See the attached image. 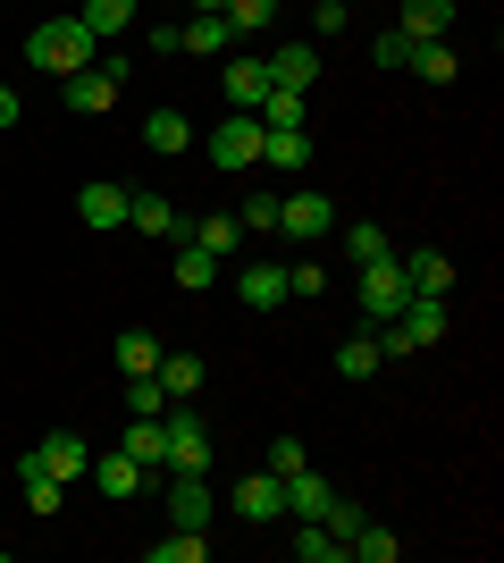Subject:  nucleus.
Instances as JSON below:
<instances>
[{"instance_id": "1", "label": "nucleus", "mask_w": 504, "mask_h": 563, "mask_svg": "<svg viewBox=\"0 0 504 563\" xmlns=\"http://www.w3.org/2000/svg\"><path fill=\"white\" fill-rule=\"evenodd\" d=\"M25 59L51 68V76H76V68H93V59H101V43L85 34V18H43L34 34H25Z\"/></svg>"}, {"instance_id": "2", "label": "nucleus", "mask_w": 504, "mask_h": 563, "mask_svg": "<svg viewBox=\"0 0 504 563\" xmlns=\"http://www.w3.org/2000/svg\"><path fill=\"white\" fill-rule=\"evenodd\" d=\"M160 429H168V471H211V463H219L211 421H202L193 404H168V412H160Z\"/></svg>"}, {"instance_id": "3", "label": "nucleus", "mask_w": 504, "mask_h": 563, "mask_svg": "<svg viewBox=\"0 0 504 563\" xmlns=\"http://www.w3.org/2000/svg\"><path fill=\"white\" fill-rule=\"evenodd\" d=\"M126 68H135V59H93V68H76V76H59V101H68L76 118H101V110H110V101H119Z\"/></svg>"}, {"instance_id": "4", "label": "nucleus", "mask_w": 504, "mask_h": 563, "mask_svg": "<svg viewBox=\"0 0 504 563\" xmlns=\"http://www.w3.org/2000/svg\"><path fill=\"white\" fill-rule=\"evenodd\" d=\"M404 303H412L404 261H395V253H387V261H370V269H361V320H370V329H387V320H395Z\"/></svg>"}, {"instance_id": "5", "label": "nucleus", "mask_w": 504, "mask_h": 563, "mask_svg": "<svg viewBox=\"0 0 504 563\" xmlns=\"http://www.w3.org/2000/svg\"><path fill=\"white\" fill-rule=\"evenodd\" d=\"M336 228V202L320 186H294V194H278V235L287 244H320V235Z\"/></svg>"}, {"instance_id": "6", "label": "nucleus", "mask_w": 504, "mask_h": 563, "mask_svg": "<svg viewBox=\"0 0 504 563\" xmlns=\"http://www.w3.org/2000/svg\"><path fill=\"white\" fill-rule=\"evenodd\" d=\"M211 168H261V118H253V110H227V118H219Z\"/></svg>"}, {"instance_id": "7", "label": "nucleus", "mask_w": 504, "mask_h": 563, "mask_svg": "<svg viewBox=\"0 0 504 563\" xmlns=\"http://www.w3.org/2000/svg\"><path fill=\"white\" fill-rule=\"evenodd\" d=\"M25 463L51 471V479H85V471H93V454H85V429H51V438L25 454Z\"/></svg>"}, {"instance_id": "8", "label": "nucleus", "mask_w": 504, "mask_h": 563, "mask_svg": "<svg viewBox=\"0 0 504 563\" xmlns=\"http://www.w3.org/2000/svg\"><path fill=\"white\" fill-rule=\"evenodd\" d=\"M236 521H287V479L278 471H253V479H236Z\"/></svg>"}, {"instance_id": "9", "label": "nucleus", "mask_w": 504, "mask_h": 563, "mask_svg": "<svg viewBox=\"0 0 504 563\" xmlns=\"http://www.w3.org/2000/svg\"><path fill=\"white\" fill-rule=\"evenodd\" d=\"M168 521L177 530H211V471H177L168 479Z\"/></svg>"}, {"instance_id": "10", "label": "nucleus", "mask_w": 504, "mask_h": 563, "mask_svg": "<svg viewBox=\"0 0 504 563\" xmlns=\"http://www.w3.org/2000/svg\"><path fill=\"white\" fill-rule=\"evenodd\" d=\"M177 43L202 51V59H227V51H236V25H227V9H193V18L177 25Z\"/></svg>"}, {"instance_id": "11", "label": "nucleus", "mask_w": 504, "mask_h": 563, "mask_svg": "<svg viewBox=\"0 0 504 563\" xmlns=\"http://www.w3.org/2000/svg\"><path fill=\"white\" fill-rule=\"evenodd\" d=\"M312 76H320V43H287V51H269V85H287V93H312Z\"/></svg>"}, {"instance_id": "12", "label": "nucleus", "mask_w": 504, "mask_h": 563, "mask_svg": "<svg viewBox=\"0 0 504 563\" xmlns=\"http://www.w3.org/2000/svg\"><path fill=\"white\" fill-rule=\"evenodd\" d=\"M126 454L144 471H168V429H160V412H126Z\"/></svg>"}, {"instance_id": "13", "label": "nucleus", "mask_w": 504, "mask_h": 563, "mask_svg": "<svg viewBox=\"0 0 504 563\" xmlns=\"http://www.w3.org/2000/svg\"><path fill=\"white\" fill-rule=\"evenodd\" d=\"M236 295H244V311H278V303H287V261H261V269H244Z\"/></svg>"}, {"instance_id": "14", "label": "nucleus", "mask_w": 504, "mask_h": 563, "mask_svg": "<svg viewBox=\"0 0 504 563\" xmlns=\"http://www.w3.org/2000/svg\"><path fill=\"white\" fill-rule=\"evenodd\" d=\"M76 211H85V228H126V186H110V177H93V186L76 194Z\"/></svg>"}, {"instance_id": "15", "label": "nucleus", "mask_w": 504, "mask_h": 563, "mask_svg": "<svg viewBox=\"0 0 504 563\" xmlns=\"http://www.w3.org/2000/svg\"><path fill=\"white\" fill-rule=\"evenodd\" d=\"M126 228L135 235H186V219L168 211V194H126Z\"/></svg>"}, {"instance_id": "16", "label": "nucleus", "mask_w": 504, "mask_h": 563, "mask_svg": "<svg viewBox=\"0 0 504 563\" xmlns=\"http://www.w3.org/2000/svg\"><path fill=\"white\" fill-rule=\"evenodd\" d=\"M328 505H336V488H328V479H320L312 463H303V471H294V479H287V514H294V521H320V514H328Z\"/></svg>"}, {"instance_id": "17", "label": "nucleus", "mask_w": 504, "mask_h": 563, "mask_svg": "<svg viewBox=\"0 0 504 563\" xmlns=\"http://www.w3.org/2000/svg\"><path fill=\"white\" fill-rule=\"evenodd\" d=\"M446 25H455V0H404V25H395V34H404V43H437Z\"/></svg>"}, {"instance_id": "18", "label": "nucleus", "mask_w": 504, "mask_h": 563, "mask_svg": "<svg viewBox=\"0 0 504 563\" xmlns=\"http://www.w3.org/2000/svg\"><path fill=\"white\" fill-rule=\"evenodd\" d=\"M93 488L101 496H119V505H126V496H135V488H144V463H135V454H101V463H93Z\"/></svg>"}, {"instance_id": "19", "label": "nucleus", "mask_w": 504, "mask_h": 563, "mask_svg": "<svg viewBox=\"0 0 504 563\" xmlns=\"http://www.w3.org/2000/svg\"><path fill=\"white\" fill-rule=\"evenodd\" d=\"M76 18H85V34H93V43H119L126 25H135V0H85Z\"/></svg>"}, {"instance_id": "20", "label": "nucleus", "mask_w": 504, "mask_h": 563, "mask_svg": "<svg viewBox=\"0 0 504 563\" xmlns=\"http://www.w3.org/2000/svg\"><path fill=\"white\" fill-rule=\"evenodd\" d=\"M404 68H421V85H455V76H462V59H455V43L437 34V43H412V59H404Z\"/></svg>"}, {"instance_id": "21", "label": "nucleus", "mask_w": 504, "mask_h": 563, "mask_svg": "<svg viewBox=\"0 0 504 563\" xmlns=\"http://www.w3.org/2000/svg\"><path fill=\"white\" fill-rule=\"evenodd\" d=\"M261 93H269V59H227V101L261 110Z\"/></svg>"}, {"instance_id": "22", "label": "nucleus", "mask_w": 504, "mask_h": 563, "mask_svg": "<svg viewBox=\"0 0 504 563\" xmlns=\"http://www.w3.org/2000/svg\"><path fill=\"white\" fill-rule=\"evenodd\" d=\"M261 161L269 168H303L312 161V135H303V126H261Z\"/></svg>"}, {"instance_id": "23", "label": "nucleus", "mask_w": 504, "mask_h": 563, "mask_svg": "<svg viewBox=\"0 0 504 563\" xmlns=\"http://www.w3.org/2000/svg\"><path fill=\"white\" fill-rule=\"evenodd\" d=\"M168 387V404H193L202 396V362H193V353H160V371H152Z\"/></svg>"}, {"instance_id": "24", "label": "nucleus", "mask_w": 504, "mask_h": 563, "mask_svg": "<svg viewBox=\"0 0 504 563\" xmlns=\"http://www.w3.org/2000/svg\"><path fill=\"white\" fill-rule=\"evenodd\" d=\"M193 244H202V253H219V261H227V253H236V244H244V219L236 211H211V219H193Z\"/></svg>"}, {"instance_id": "25", "label": "nucleus", "mask_w": 504, "mask_h": 563, "mask_svg": "<svg viewBox=\"0 0 504 563\" xmlns=\"http://www.w3.org/2000/svg\"><path fill=\"white\" fill-rule=\"evenodd\" d=\"M160 353H168V345H160L152 329H126V336H119V371H126V378H152V371H160Z\"/></svg>"}, {"instance_id": "26", "label": "nucleus", "mask_w": 504, "mask_h": 563, "mask_svg": "<svg viewBox=\"0 0 504 563\" xmlns=\"http://www.w3.org/2000/svg\"><path fill=\"white\" fill-rule=\"evenodd\" d=\"M404 278H412V295H446V286H455V261H446V253H429V244H421V253L404 261Z\"/></svg>"}, {"instance_id": "27", "label": "nucleus", "mask_w": 504, "mask_h": 563, "mask_svg": "<svg viewBox=\"0 0 504 563\" xmlns=\"http://www.w3.org/2000/svg\"><path fill=\"white\" fill-rule=\"evenodd\" d=\"M144 143H152V152H186V143H193V118L186 110H152L144 118Z\"/></svg>"}, {"instance_id": "28", "label": "nucleus", "mask_w": 504, "mask_h": 563, "mask_svg": "<svg viewBox=\"0 0 504 563\" xmlns=\"http://www.w3.org/2000/svg\"><path fill=\"white\" fill-rule=\"evenodd\" d=\"M25 471V514H59V505H68V479H51V471H34V463H18Z\"/></svg>"}, {"instance_id": "29", "label": "nucleus", "mask_w": 504, "mask_h": 563, "mask_svg": "<svg viewBox=\"0 0 504 563\" xmlns=\"http://www.w3.org/2000/svg\"><path fill=\"white\" fill-rule=\"evenodd\" d=\"M395 563V555H404V539H395V530H379V521H361V530H354V547H345V563Z\"/></svg>"}, {"instance_id": "30", "label": "nucleus", "mask_w": 504, "mask_h": 563, "mask_svg": "<svg viewBox=\"0 0 504 563\" xmlns=\"http://www.w3.org/2000/svg\"><path fill=\"white\" fill-rule=\"evenodd\" d=\"M379 362H387L379 336H345V345H336V378H370Z\"/></svg>"}, {"instance_id": "31", "label": "nucleus", "mask_w": 504, "mask_h": 563, "mask_svg": "<svg viewBox=\"0 0 504 563\" xmlns=\"http://www.w3.org/2000/svg\"><path fill=\"white\" fill-rule=\"evenodd\" d=\"M294 555L303 563H345V547L328 539V521H294Z\"/></svg>"}, {"instance_id": "32", "label": "nucleus", "mask_w": 504, "mask_h": 563, "mask_svg": "<svg viewBox=\"0 0 504 563\" xmlns=\"http://www.w3.org/2000/svg\"><path fill=\"white\" fill-rule=\"evenodd\" d=\"M211 278H219V253H202V244L186 235V244H177V286H193V295H202Z\"/></svg>"}, {"instance_id": "33", "label": "nucleus", "mask_w": 504, "mask_h": 563, "mask_svg": "<svg viewBox=\"0 0 504 563\" xmlns=\"http://www.w3.org/2000/svg\"><path fill=\"white\" fill-rule=\"evenodd\" d=\"M395 253V244H387V228H370V219H354V228H345V261H361V269H370V261H387Z\"/></svg>"}, {"instance_id": "34", "label": "nucleus", "mask_w": 504, "mask_h": 563, "mask_svg": "<svg viewBox=\"0 0 504 563\" xmlns=\"http://www.w3.org/2000/svg\"><path fill=\"white\" fill-rule=\"evenodd\" d=\"M202 555H211L202 530H168V539H152V563H202Z\"/></svg>"}, {"instance_id": "35", "label": "nucleus", "mask_w": 504, "mask_h": 563, "mask_svg": "<svg viewBox=\"0 0 504 563\" xmlns=\"http://www.w3.org/2000/svg\"><path fill=\"white\" fill-rule=\"evenodd\" d=\"M253 118H261V126H303V93L269 85V93H261V110H253Z\"/></svg>"}, {"instance_id": "36", "label": "nucleus", "mask_w": 504, "mask_h": 563, "mask_svg": "<svg viewBox=\"0 0 504 563\" xmlns=\"http://www.w3.org/2000/svg\"><path fill=\"white\" fill-rule=\"evenodd\" d=\"M244 235H278V194H244Z\"/></svg>"}, {"instance_id": "37", "label": "nucleus", "mask_w": 504, "mask_h": 563, "mask_svg": "<svg viewBox=\"0 0 504 563\" xmlns=\"http://www.w3.org/2000/svg\"><path fill=\"white\" fill-rule=\"evenodd\" d=\"M287 295H303V303L328 295V261H294V269H287Z\"/></svg>"}, {"instance_id": "38", "label": "nucleus", "mask_w": 504, "mask_h": 563, "mask_svg": "<svg viewBox=\"0 0 504 563\" xmlns=\"http://www.w3.org/2000/svg\"><path fill=\"white\" fill-rule=\"evenodd\" d=\"M269 18H278V0H227V25H236V34H261Z\"/></svg>"}, {"instance_id": "39", "label": "nucleus", "mask_w": 504, "mask_h": 563, "mask_svg": "<svg viewBox=\"0 0 504 563\" xmlns=\"http://www.w3.org/2000/svg\"><path fill=\"white\" fill-rule=\"evenodd\" d=\"M126 412H168V387L160 378H126Z\"/></svg>"}, {"instance_id": "40", "label": "nucleus", "mask_w": 504, "mask_h": 563, "mask_svg": "<svg viewBox=\"0 0 504 563\" xmlns=\"http://www.w3.org/2000/svg\"><path fill=\"white\" fill-rule=\"evenodd\" d=\"M303 463H312V454H303V438H278V446H269V471H278V479H294Z\"/></svg>"}, {"instance_id": "41", "label": "nucleus", "mask_w": 504, "mask_h": 563, "mask_svg": "<svg viewBox=\"0 0 504 563\" xmlns=\"http://www.w3.org/2000/svg\"><path fill=\"white\" fill-rule=\"evenodd\" d=\"M345 18H354L345 0H320V9H312V34H345Z\"/></svg>"}, {"instance_id": "42", "label": "nucleus", "mask_w": 504, "mask_h": 563, "mask_svg": "<svg viewBox=\"0 0 504 563\" xmlns=\"http://www.w3.org/2000/svg\"><path fill=\"white\" fill-rule=\"evenodd\" d=\"M370 59H379V68H404L412 43H404V34H379V43H370Z\"/></svg>"}, {"instance_id": "43", "label": "nucleus", "mask_w": 504, "mask_h": 563, "mask_svg": "<svg viewBox=\"0 0 504 563\" xmlns=\"http://www.w3.org/2000/svg\"><path fill=\"white\" fill-rule=\"evenodd\" d=\"M0 126H18V93L9 85H0Z\"/></svg>"}, {"instance_id": "44", "label": "nucleus", "mask_w": 504, "mask_h": 563, "mask_svg": "<svg viewBox=\"0 0 504 563\" xmlns=\"http://www.w3.org/2000/svg\"><path fill=\"white\" fill-rule=\"evenodd\" d=\"M193 9H227V0H193Z\"/></svg>"}, {"instance_id": "45", "label": "nucleus", "mask_w": 504, "mask_h": 563, "mask_svg": "<svg viewBox=\"0 0 504 563\" xmlns=\"http://www.w3.org/2000/svg\"><path fill=\"white\" fill-rule=\"evenodd\" d=\"M345 9H361V0H345Z\"/></svg>"}]
</instances>
